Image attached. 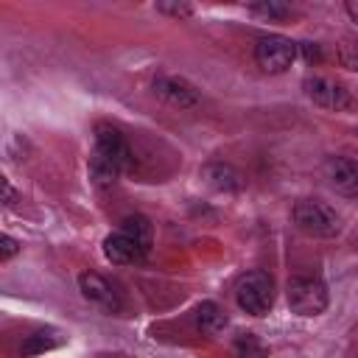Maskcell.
I'll list each match as a JSON object with an SVG mask.
<instances>
[{
	"instance_id": "obj_16",
	"label": "cell",
	"mask_w": 358,
	"mask_h": 358,
	"mask_svg": "<svg viewBox=\"0 0 358 358\" xmlns=\"http://www.w3.org/2000/svg\"><path fill=\"white\" fill-rule=\"evenodd\" d=\"M157 11H162V14H171V17H190L193 14V6H187V3H157Z\"/></svg>"
},
{
	"instance_id": "obj_20",
	"label": "cell",
	"mask_w": 358,
	"mask_h": 358,
	"mask_svg": "<svg viewBox=\"0 0 358 358\" xmlns=\"http://www.w3.org/2000/svg\"><path fill=\"white\" fill-rule=\"evenodd\" d=\"M344 8H347V14L358 22V0H347V6H344Z\"/></svg>"
},
{
	"instance_id": "obj_8",
	"label": "cell",
	"mask_w": 358,
	"mask_h": 358,
	"mask_svg": "<svg viewBox=\"0 0 358 358\" xmlns=\"http://www.w3.org/2000/svg\"><path fill=\"white\" fill-rule=\"evenodd\" d=\"M322 171H324L327 185L336 193H341L347 199L358 196V159H352V157H327Z\"/></svg>"
},
{
	"instance_id": "obj_17",
	"label": "cell",
	"mask_w": 358,
	"mask_h": 358,
	"mask_svg": "<svg viewBox=\"0 0 358 358\" xmlns=\"http://www.w3.org/2000/svg\"><path fill=\"white\" fill-rule=\"evenodd\" d=\"M296 53H302L308 62H319L322 59V48L316 42H299L296 45Z\"/></svg>"
},
{
	"instance_id": "obj_3",
	"label": "cell",
	"mask_w": 358,
	"mask_h": 358,
	"mask_svg": "<svg viewBox=\"0 0 358 358\" xmlns=\"http://www.w3.org/2000/svg\"><path fill=\"white\" fill-rule=\"evenodd\" d=\"M294 224L305 232V235H313V238H333L338 235L341 229V215L319 201V199H299L294 204Z\"/></svg>"
},
{
	"instance_id": "obj_12",
	"label": "cell",
	"mask_w": 358,
	"mask_h": 358,
	"mask_svg": "<svg viewBox=\"0 0 358 358\" xmlns=\"http://www.w3.org/2000/svg\"><path fill=\"white\" fill-rule=\"evenodd\" d=\"M193 322H196V327H199L204 336H218V333H224V327H227V313H224V308L215 305V302H201V305L193 310Z\"/></svg>"
},
{
	"instance_id": "obj_7",
	"label": "cell",
	"mask_w": 358,
	"mask_h": 358,
	"mask_svg": "<svg viewBox=\"0 0 358 358\" xmlns=\"http://www.w3.org/2000/svg\"><path fill=\"white\" fill-rule=\"evenodd\" d=\"M302 90H305V95H308L316 106H322V109H336V112H341V109H350V106H352L350 92H347L338 81H333V78H327V76H308V78L302 81Z\"/></svg>"
},
{
	"instance_id": "obj_1",
	"label": "cell",
	"mask_w": 358,
	"mask_h": 358,
	"mask_svg": "<svg viewBox=\"0 0 358 358\" xmlns=\"http://www.w3.org/2000/svg\"><path fill=\"white\" fill-rule=\"evenodd\" d=\"M129 162H131V148H129L126 137L120 134V129H115L109 123H98L95 145L90 154V179L98 187H109L129 168Z\"/></svg>"
},
{
	"instance_id": "obj_19",
	"label": "cell",
	"mask_w": 358,
	"mask_h": 358,
	"mask_svg": "<svg viewBox=\"0 0 358 358\" xmlns=\"http://www.w3.org/2000/svg\"><path fill=\"white\" fill-rule=\"evenodd\" d=\"M3 201H6V204H14V190H11L8 179H3Z\"/></svg>"
},
{
	"instance_id": "obj_14",
	"label": "cell",
	"mask_w": 358,
	"mask_h": 358,
	"mask_svg": "<svg viewBox=\"0 0 358 358\" xmlns=\"http://www.w3.org/2000/svg\"><path fill=\"white\" fill-rule=\"evenodd\" d=\"M252 14H260L266 20H285L291 14V8L285 3H277V0H268V3H252L249 6Z\"/></svg>"
},
{
	"instance_id": "obj_6",
	"label": "cell",
	"mask_w": 358,
	"mask_h": 358,
	"mask_svg": "<svg viewBox=\"0 0 358 358\" xmlns=\"http://www.w3.org/2000/svg\"><path fill=\"white\" fill-rule=\"evenodd\" d=\"M294 59H296V42H291L288 36L268 34L260 36L255 45V62L263 73H285Z\"/></svg>"
},
{
	"instance_id": "obj_9",
	"label": "cell",
	"mask_w": 358,
	"mask_h": 358,
	"mask_svg": "<svg viewBox=\"0 0 358 358\" xmlns=\"http://www.w3.org/2000/svg\"><path fill=\"white\" fill-rule=\"evenodd\" d=\"M78 288H81L84 299L92 302V305H98L101 310H109V313H117L120 310V296H117V291L112 288V282L106 277H101L95 271H84L78 277Z\"/></svg>"
},
{
	"instance_id": "obj_5",
	"label": "cell",
	"mask_w": 358,
	"mask_h": 358,
	"mask_svg": "<svg viewBox=\"0 0 358 358\" xmlns=\"http://www.w3.org/2000/svg\"><path fill=\"white\" fill-rule=\"evenodd\" d=\"M285 296H288V308L296 316H319L327 310L330 302L327 285L319 277H291Z\"/></svg>"
},
{
	"instance_id": "obj_4",
	"label": "cell",
	"mask_w": 358,
	"mask_h": 358,
	"mask_svg": "<svg viewBox=\"0 0 358 358\" xmlns=\"http://www.w3.org/2000/svg\"><path fill=\"white\" fill-rule=\"evenodd\" d=\"M235 302L252 316H266L274 305V280L260 268L246 271L235 285Z\"/></svg>"
},
{
	"instance_id": "obj_11",
	"label": "cell",
	"mask_w": 358,
	"mask_h": 358,
	"mask_svg": "<svg viewBox=\"0 0 358 358\" xmlns=\"http://www.w3.org/2000/svg\"><path fill=\"white\" fill-rule=\"evenodd\" d=\"M204 179L215 190H221V193H238V190H243V176L229 162H210L204 168Z\"/></svg>"
},
{
	"instance_id": "obj_10",
	"label": "cell",
	"mask_w": 358,
	"mask_h": 358,
	"mask_svg": "<svg viewBox=\"0 0 358 358\" xmlns=\"http://www.w3.org/2000/svg\"><path fill=\"white\" fill-rule=\"evenodd\" d=\"M154 92L165 103L179 106V109H187V106H196L199 103V90L190 81L179 78V76H157L154 78Z\"/></svg>"
},
{
	"instance_id": "obj_2",
	"label": "cell",
	"mask_w": 358,
	"mask_h": 358,
	"mask_svg": "<svg viewBox=\"0 0 358 358\" xmlns=\"http://www.w3.org/2000/svg\"><path fill=\"white\" fill-rule=\"evenodd\" d=\"M151 252V221L145 215H129L115 232L103 238V255L109 263L131 266L143 263Z\"/></svg>"
},
{
	"instance_id": "obj_15",
	"label": "cell",
	"mask_w": 358,
	"mask_h": 358,
	"mask_svg": "<svg viewBox=\"0 0 358 358\" xmlns=\"http://www.w3.org/2000/svg\"><path fill=\"white\" fill-rule=\"evenodd\" d=\"M338 62L347 70H358V39H352V36H344L341 39V45H338Z\"/></svg>"
},
{
	"instance_id": "obj_18",
	"label": "cell",
	"mask_w": 358,
	"mask_h": 358,
	"mask_svg": "<svg viewBox=\"0 0 358 358\" xmlns=\"http://www.w3.org/2000/svg\"><path fill=\"white\" fill-rule=\"evenodd\" d=\"M3 249H0V260H11L17 252H20V241L17 238H11V235H3Z\"/></svg>"
},
{
	"instance_id": "obj_13",
	"label": "cell",
	"mask_w": 358,
	"mask_h": 358,
	"mask_svg": "<svg viewBox=\"0 0 358 358\" xmlns=\"http://www.w3.org/2000/svg\"><path fill=\"white\" fill-rule=\"evenodd\" d=\"M59 344V336L56 333H50V330H39V333H31V336H25V341H22V355H36V352H45V350H50V347H56Z\"/></svg>"
}]
</instances>
